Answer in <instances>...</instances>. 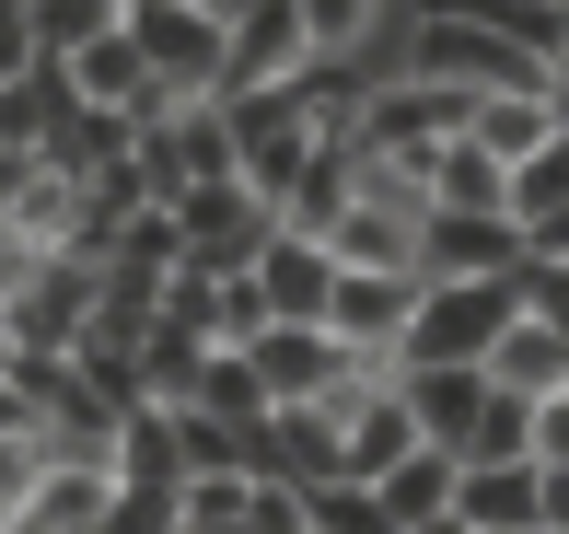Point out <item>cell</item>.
<instances>
[{"label": "cell", "mask_w": 569, "mask_h": 534, "mask_svg": "<svg viewBox=\"0 0 569 534\" xmlns=\"http://www.w3.org/2000/svg\"><path fill=\"white\" fill-rule=\"evenodd\" d=\"M198 406H210L221 430H268V419H279V395L256 384V361H244V349H221V361H210V384H198Z\"/></svg>", "instance_id": "26"}, {"label": "cell", "mask_w": 569, "mask_h": 534, "mask_svg": "<svg viewBox=\"0 0 569 534\" xmlns=\"http://www.w3.org/2000/svg\"><path fill=\"white\" fill-rule=\"evenodd\" d=\"M174 221H187V268H221V279H244V268L279 244V210L244 187V174H221V187H187V198H174Z\"/></svg>", "instance_id": "4"}, {"label": "cell", "mask_w": 569, "mask_h": 534, "mask_svg": "<svg viewBox=\"0 0 569 534\" xmlns=\"http://www.w3.org/2000/svg\"><path fill=\"white\" fill-rule=\"evenodd\" d=\"M558 129H569V117H558V93H488V105H477V129H465V140H488V151H500L511 174H523V163H535V151H547Z\"/></svg>", "instance_id": "18"}, {"label": "cell", "mask_w": 569, "mask_h": 534, "mask_svg": "<svg viewBox=\"0 0 569 534\" xmlns=\"http://www.w3.org/2000/svg\"><path fill=\"white\" fill-rule=\"evenodd\" d=\"M12 361H23V337H12V302H0V384H12Z\"/></svg>", "instance_id": "36"}, {"label": "cell", "mask_w": 569, "mask_h": 534, "mask_svg": "<svg viewBox=\"0 0 569 534\" xmlns=\"http://www.w3.org/2000/svg\"><path fill=\"white\" fill-rule=\"evenodd\" d=\"M338 244H302V233H279L268 256H256V291H268V325H326V302H338Z\"/></svg>", "instance_id": "11"}, {"label": "cell", "mask_w": 569, "mask_h": 534, "mask_svg": "<svg viewBox=\"0 0 569 534\" xmlns=\"http://www.w3.org/2000/svg\"><path fill=\"white\" fill-rule=\"evenodd\" d=\"M419 302H430V279H338V302H326V337H349L360 361H396L407 337H419Z\"/></svg>", "instance_id": "10"}, {"label": "cell", "mask_w": 569, "mask_h": 534, "mask_svg": "<svg viewBox=\"0 0 569 534\" xmlns=\"http://www.w3.org/2000/svg\"><path fill=\"white\" fill-rule=\"evenodd\" d=\"M419 233H430V210H407V198H360V210L338 221V268H360V279H430L419 268Z\"/></svg>", "instance_id": "12"}, {"label": "cell", "mask_w": 569, "mask_h": 534, "mask_svg": "<svg viewBox=\"0 0 569 534\" xmlns=\"http://www.w3.org/2000/svg\"><path fill=\"white\" fill-rule=\"evenodd\" d=\"M465 465H535V395H488L477 442H465Z\"/></svg>", "instance_id": "29"}, {"label": "cell", "mask_w": 569, "mask_h": 534, "mask_svg": "<svg viewBox=\"0 0 569 534\" xmlns=\"http://www.w3.org/2000/svg\"><path fill=\"white\" fill-rule=\"evenodd\" d=\"M523 534H547V523H523Z\"/></svg>", "instance_id": "39"}, {"label": "cell", "mask_w": 569, "mask_h": 534, "mask_svg": "<svg viewBox=\"0 0 569 534\" xmlns=\"http://www.w3.org/2000/svg\"><path fill=\"white\" fill-rule=\"evenodd\" d=\"M174 534H187V523H174Z\"/></svg>", "instance_id": "40"}, {"label": "cell", "mask_w": 569, "mask_h": 534, "mask_svg": "<svg viewBox=\"0 0 569 534\" xmlns=\"http://www.w3.org/2000/svg\"><path fill=\"white\" fill-rule=\"evenodd\" d=\"M93 314H106V268L70 256V244H47L36 279L12 291V337H23V361H70V349L93 337Z\"/></svg>", "instance_id": "2"}, {"label": "cell", "mask_w": 569, "mask_h": 534, "mask_svg": "<svg viewBox=\"0 0 569 534\" xmlns=\"http://www.w3.org/2000/svg\"><path fill=\"white\" fill-rule=\"evenodd\" d=\"M419 534H477V523H453V512H442V523H419Z\"/></svg>", "instance_id": "38"}, {"label": "cell", "mask_w": 569, "mask_h": 534, "mask_svg": "<svg viewBox=\"0 0 569 534\" xmlns=\"http://www.w3.org/2000/svg\"><path fill=\"white\" fill-rule=\"evenodd\" d=\"M256 476L326 488V476H338V406H279V419H268V442H256Z\"/></svg>", "instance_id": "15"}, {"label": "cell", "mask_w": 569, "mask_h": 534, "mask_svg": "<svg viewBox=\"0 0 569 534\" xmlns=\"http://www.w3.org/2000/svg\"><path fill=\"white\" fill-rule=\"evenodd\" d=\"M419 268H430V279H523V268H535V233H523L511 210H430Z\"/></svg>", "instance_id": "7"}, {"label": "cell", "mask_w": 569, "mask_h": 534, "mask_svg": "<svg viewBox=\"0 0 569 534\" xmlns=\"http://www.w3.org/2000/svg\"><path fill=\"white\" fill-rule=\"evenodd\" d=\"M0 534H12V523H0Z\"/></svg>", "instance_id": "41"}, {"label": "cell", "mask_w": 569, "mask_h": 534, "mask_svg": "<svg viewBox=\"0 0 569 534\" xmlns=\"http://www.w3.org/2000/svg\"><path fill=\"white\" fill-rule=\"evenodd\" d=\"M523 314H547V325H569V268H547V256L523 268Z\"/></svg>", "instance_id": "33"}, {"label": "cell", "mask_w": 569, "mask_h": 534, "mask_svg": "<svg viewBox=\"0 0 569 534\" xmlns=\"http://www.w3.org/2000/svg\"><path fill=\"white\" fill-rule=\"evenodd\" d=\"M256 523V476H187V534H244Z\"/></svg>", "instance_id": "30"}, {"label": "cell", "mask_w": 569, "mask_h": 534, "mask_svg": "<svg viewBox=\"0 0 569 534\" xmlns=\"http://www.w3.org/2000/svg\"><path fill=\"white\" fill-rule=\"evenodd\" d=\"M453 523H477V534L547 523V465H465L453 476Z\"/></svg>", "instance_id": "13"}, {"label": "cell", "mask_w": 569, "mask_h": 534, "mask_svg": "<svg viewBox=\"0 0 569 534\" xmlns=\"http://www.w3.org/2000/svg\"><path fill=\"white\" fill-rule=\"evenodd\" d=\"M291 70H315V23H302V0H256V12L232 23V59H221V105H256V93H279Z\"/></svg>", "instance_id": "6"}, {"label": "cell", "mask_w": 569, "mask_h": 534, "mask_svg": "<svg viewBox=\"0 0 569 534\" xmlns=\"http://www.w3.org/2000/svg\"><path fill=\"white\" fill-rule=\"evenodd\" d=\"M187 523V488H117V512H106V534H174Z\"/></svg>", "instance_id": "31"}, {"label": "cell", "mask_w": 569, "mask_h": 534, "mask_svg": "<svg viewBox=\"0 0 569 534\" xmlns=\"http://www.w3.org/2000/svg\"><path fill=\"white\" fill-rule=\"evenodd\" d=\"M453 476H465V465H453L442 442H430V453H407V465L383 476V512H396L407 534H419V523H442V512H453Z\"/></svg>", "instance_id": "24"}, {"label": "cell", "mask_w": 569, "mask_h": 534, "mask_svg": "<svg viewBox=\"0 0 569 534\" xmlns=\"http://www.w3.org/2000/svg\"><path fill=\"white\" fill-rule=\"evenodd\" d=\"M360 210V151L349 140H326L315 163H302V187H291V210H279V233H302V244H338V221Z\"/></svg>", "instance_id": "14"}, {"label": "cell", "mask_w": 569, "mask_h": 534, "mask_svg": "<svg viewBox=\"0 0 569 534\" xmlns=\"http://www.w3.org/2000/svg\"><path fill=\"white\" fill-rule=\"evenodd\" d=\"M302 23H315V59H383L396 0H302Z\"/></svg>", "instance_id": "22"}, {"label": "cell", "mask_w": 569, "mask_h": 534, "mask_svg": "<svg viewBox=\"0 0 569 534\" xmlns=\"http://www.w3.org/2000/svg\"><path fill=\"white\" fill-rule=\"evenodd\" d=\"M535 465H569V395L535 406Z\"/></svg>", "instance_id": "34"}, {"label": "cell", "mask_w": 569, "mask_h": 534, "mask_svg": "<svg viewBox=\"0 0 569 534\" xmlns=\"http://www.w3.org/2000/svg\"><path fill=\"white\" fill-rule=\"evenodd\" d=\"M128 36H140V59L163 70L187 105H221V59H232V23H210L198 0H128Z\"/></svg>", "instance_id": "3"}, {"label": "cell", "mask_w": 569, "mask_h": 534, "mask_svg": "<svg viewBox=\"0 0 569 534\" xmlns=\"http://www.w3.org/2000/svg\"><path fill=\"white\" fill-rule=\"evenodd\" d=\"M396 384H407V406H419V430L465 465V442H477V419H488L500 384H488V372H396Z\"/></svg>", "instance_id": "17"}, {"label": "cell", "mask_w": 569, "mask_h": 534, "mask_svg": "<svg viewBox=\"0 0 569 534\" xmlns=\"http://www.w3.org/2000/svg\"><path fill=\"white\" fill-rule=\"evenodd\" d=\"M140 174H151V198H187V187L244 174V151H232V105H174L163 129H140Z\"/></svg>", "instance_id": "5"}, {"label": "cell", "mask_w": 569, "mask_h": 534, "mask_svg": "<svg viewBox=\"0 0 569 534\" xmlns=\"http://www.w3.org/2000/svg\"><path fill=\"white\" fill-rule=\"evenodd\" d=\"M210 361H221L210 337H187V325H151V337H140V384H151V406H198Z\"/></svg>", "instance_id": "21"}, {"label": "cell", "mask_w": 569, "mask_h": 534, "mask_svg": "<svg viewBox=\"0 0 569 534\" xmlns=\"http://www.w3.org/2000/svg\"><path fill=\"white\" fill-rule=\"evenodd\" d=\"M488 384H500V395H535V406H547V395H569V325L523 314L500 349H488Z\"/></svg>", "instance_id": "16"}, {"label": "cell", "mask_w": 569, "mask_h": 534, "mask_svg": "<svg viewBox=\"0 0 569 534\" xmlns=\"http://www.w3.org/2000/svg\"><path fill=\"white\" fill-rule=\"evenodd\" d=\"M128 23V0H36V59H82Z\"/></svg>", "instance_id": "25"}, {"label": "cell", "mask_w": 569, "mask_h": 534, "mask_svg": "<svg viewBox=\"0 0 569 534\" xmlns=\"http://www.w3.org/2000/svg\"><path fill=\"white\" fill-rule=\"evenodd\" d=\"M407 453H430V430H419V406H407V384H372V395H349V406H338V476L383 488Z\"/></svg>", "instance_id": "9"}, {"label": "cell", "mask_w": 569, "mask_h": 534, "mask_svg": "<svg viewBox=\"0 0 569 534\" xmlns=\"http://www.w3.org/2000/svg\"><path fill=\"white\" fill-rule=\"evenodd\" d=\"M117 453H47V476H36V500L12 512V534H106L117 512Z\"/></svg>", "instance_id": "8"}, {"label": "cell", "mask_w": 569, "mask_h": 534, "mask_svg": "<svg viewBox=\"0 0 569 534\" xmlns=\"http://www.w3.org/2000/svg\"><path fill=\"white\" fill-rule=\"evenodd\" d=\"M36 187H47V151H0V221L36 210Z\"/></svg>", "instance_id": "32"}, {"label": "cell", "mask_w": 569, "mask_h": 534, "mask_svg": "<svg viewBox=\"0 0 569 534\" xmlns=\"http://www.w3.org/2000/svg\"><path fill=\"white\" fill-rule=\"evenodd\" d=\"M117 476L128 488H187V430H174V406L117 419Z\"/></svg>", "instance_id": "19"}, {"label": "cell", "mask_w": 569, "mask_h": 534, "mask_svg": "<svg viewBox=\"0 0 569 534\" xmlns=\"http://www.w3.org/2000/svg\"><path fill=\"white\" fill-rule=\"evenodd\" d=\"M511 221H523V233H547V221H569V129L535 151L523 174H511Z\"/></svg>", "instance_id": "27"}, {"label": "cell", "mask_w": 569, "mask_h": 534, "mask_svg": "<svg viewBox=\"0 0 569 534\" xmlns=\"http://www.w3.org/2000/svg\"><path fill=\"white\" fill-rule=\"evenodd\" d=\"M302 500H315V534H407L383 512V488H360V476H326V488H302Z\"/></svg>", "instance_id": "28"}, {"label": "cell", "mask_w": 569, "mask_h": 534, "mask_svg": "<svg viewBox=\"0 0 569 534\" xmlns=\"http://www.w3.org/2000/svg\"><path fill=\"white\" fill-rule=\"evenodd\" d=\"M523 325V279H430L419 337L396 349V372H488V349Z\"/></svg>", "instance_id": "1"}, {"label": "cell", "mask_w": 569, "mask_h": 534, "mask_svg": "<svg viewBox=\"0 0 569 534\" xmlns=\"http://www.w3.org/2000/svg\"><path fill=\"white\" fill-rule=\"evenodd\" d=\"M198 12H210V23H244V12H256V0H198Z\"/></svg>", "instance_id": "37"}, {"label": "cell", "mask_w": 569, "mask_h": 534, "mask_svg": "<svg viewBox=\"0 0 569 534\" xmlns=\"http://www.w3.org/2000/svg\"><path fill=\"white\" fill-rule=\"evenodd\" d=\"M430 210H511V163L488 140H453L442 163H430Z\"/></svg>", "instance_id": "20"}, {"label": "cell", "mask_w": 569, "mask_h": 534, "mask_svg": "<svg viewBox=\"0 0 569 534\" xmlns=\"http://www.w3.org/2000/svg\"><path fill=\"white\" fill-rule=\"evenodd\" d=\"M535 256H547V268H569V221H547V233H535Z\"/></svg>", "instance_id": "35"}, {"label": "cell", "mask_w": 569, "mask_h": 534, "mask_svg": "<svg viewBox=\"0 0 569 534\" xmlns=\"http://www.w3.org/2000/svg\"><path fill=\"white\" fill-rule=\"evenodd\" d=\"M128 151H140V129H128V117H106V105H82L59 140H47V163H59L70 187H93V174H106V163H128Z\"/></svg>", "instance_id": "23"}]
</instances>
